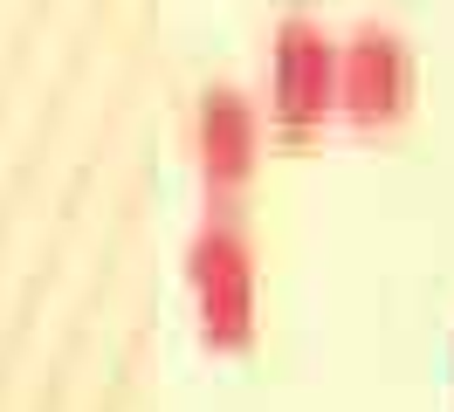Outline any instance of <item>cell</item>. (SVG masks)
<instances>
[{"mask_svg": "<svg viewBox=\"0 0 454 412\" xmlns=\"http://www.w3.org/2000/svg\"><path fill=\"white\" fill-rule=\"evenodd\" d=\"M186 289H193L200 337L214 351H241L255 337V247L234 214H207L186 241Z\"/></svg>", "mask_w": 454, "mask_h": 412, "instance_id": "obj_1", "label": "cell"}, {"mask_svg": "<svg viewBox=\"0 0 454 412\" xmlns=\"http://www.w3.org/2000/svg\"><path fill=\"white\" fill-rule=\"evenodd\" d=\"M338 49L344 42L303 7H289L276 21V35H269V117L283 131H310L338 104Z\"/></svg>", "mask_w": 454, "mask_h": 412, "instance_id": "obj_2", "label": "cell"}, {"mask_svg": "<svg viewBox=\"0 0 454 412\" xmlns=\"http://www.w3.org/2000/svg\"><path fill=\"white\" fill-rule=\"evenodd\" d=\"M413 76H420V62H413V42H406L399 27L358 21L344 35V49H338V104L351 110V117H393V110H406Z\"/></svg>", "mask_w": 454, "mask_h": 412, "instance_id": "obj_3", "label": "cell"}, {"mask_svg": "<svg viewBox=\"0 0 454 412\" xmlns=\"http://www.w3.org/2000/svg\"><path fill=\"white\" fill-rule=\"evenodd\" d=\"M193 152H200V172L214 192H234L248 172H255V152H262V104L234 82H207L193 104Z\"/></svg>", "mask_w": 454, "mask_h": 412, "instance_id": "obj_4", "label": "cell"}]
</instances>
